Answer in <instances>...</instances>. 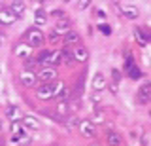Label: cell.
I'll return each instance as SVG.
<instances>
[{
	"label": "cell",
	"instance_id": "obj_17",
	"mask_svg": "<svg viewBox=\"0 0 151 146\" xmlns=\"http://www.w3.org/2000/svg\"><path fill=\"white\" fill-rule=\"evenodd\" d=\"M9 10L15 13L17 17H21L23 13H25L27 6H25V2H23V0H13V2H12V6H9Z\"/></svg>",
	"mask_w": 151,
	"mask_h": 146
},
{
	"label": "cell",
	"instance_id": "obj_43",
	"mask_svg": "<svg viewBox=\"0 0 151 146\" xmlns=\"http://www.w3.org/2000/svg\"><path fill=\"white\" fill-rule=\"evenodd\" d=\"M63 2H70V0H63Z\"/></svg>",
	"mask_w": 151,
	"mask_h": 146
},
{
	"label": "cell",
	"instance_id": "obj_5",
	"mask_svg": "<svg viewBox=\"0 0 151 146\" xmlns=\"http://www.w3.org/2000/svg\"><path fill=\"white\" fill-rule=\"evenodd\" d=\"M19 80H21V84L25 87H34L36 82H38V74L34 70H23V72L19 74Z\"/></svg>",
	"mask_w": 151,
	"mask_h": 146
},
{
	"label": "cell",
	"instance_id": "obj_6",
	"mask_svg": "<svg viewBox=\"0 0 151 146\" xmlns=\"http://www.w3.org/2000/svg\"><path fill=\"white\" fill-rule=\"evenodd\" d=\"M72 55H74V61L76 63H85L89 59V49L85 46L78 44V46H72Z\"/></svg>",
	"mask_w": 151,
	"mask_h": 146
},
{
	"label": "cell",
	"instance_id": "obj_26",
	"mask_svg": "<svg viewBox=\"0 0 151 146\" xmlns=\"http://www.w3.org/2000/svg\"><path fill=\"white\" fill-rule=\"evenodd\" d=\"M57 97H59V101H68V99L72 97V89H68V87H63V91H60Z\"/></svg>",
	"mask_w": 151,
	"mask_h": 146
},
{
	"label": "cell",
	"instance_id": "obj_11",
	"mask_svg": "<svg viewBox=\"0 0 151 146\" xmlns=\"http://www.w3.org/2000/svg\"><path fill=\"white\" fill-rule=\"evenodd\" d=\"M63 63V49H55L49 53V59H47V67H59Z\"/></svg>",
	"mask_w": 151,
	"mask_h": 146
},
{
	"label": "cell",
	"instance_id": "obj_30",
	"mask_svg": "<svg viewBox=\"0 0 151 146\" xmlns=\"http://www.w3.org/2000/svg\"><path fill=\"white\" fill-rule=\"evenodd\" d=\"M60 36H63V34H60V32L57 31V29L49 31V42H53V44H55V42H59V38H60Z\"/></svg>",
	"mask_w": 151,
	"mask_h": 146
},
{
	"label": "cell",
	"instance_id": "obj_23",
	"mask_svg": "<svg viewBox=\"0 0 151 146\" xmlns=\"http://www.w3.org/2000/svg\"><path fill=\"white\" fill-rule=\"evenodd\" d=\"M79 121H81V120H79L78 116H68L66 121H63V123L68 127V129H76V127H79Z\"/></svg>",
	"mask_w": 151,
	"mask_h": 146
},
{
	"label": "cell",
	"instance_id": "obj_20",
	"mask_svg": "<svg viewBox=\"0 0 151 146\" xmlns=\"http://www.w3.org/2000/svg\"><path fill=\"white\" fill-rule=\"evenodd\" d=\"M12 142H13V144H17V146H28V144H30V137L25 135V133H21V135H13V137H12Z\"/></svg>",
	"mask_w": 151,
	"mask_h": 146
},
{
	"label": "cell",
	"instance_id": "obj_18",
	"mask_svg": "<svg viewBox=\"0 0 151 146\" xmlns=\"http://www.w3.org/2000/svg\"><path fill=\"white\" fill-rule=\"evenodd\" d=\"M55 29L60 32V34H66V32L70 31V21L66 19V17H60V19H57V23H55Z\"/></svg>",
	"mask_w": 151,
	"mask_h": 146
},
{
	"label": "cell",
	"instance_id": "obj_7",
	"mask_svg": "<svg viewBox=\"0 0 151 146\" xmlns=\"http://www.w3.org/2000/svg\"><path fill=\"white\" fill-rule=\"evenodd\" d=\"M15 19H19V17L9 10V8H2V10H0V23H2V25H13Z\"/></svg>",
	"mask_w": 151,
	"mask_h": 146
},
{
	"label": "cell",
	"instance_id": "obj_1",
	"mask_svg": "<svg viewBox=\"0 0 151 146\" xmlns=\"http://www.w3.org/2000/svg\"><path fill=\"white\" fill-rule=\"evenodd\" d=\"M27 36H28V44H30L32 48H40V46L44 44V40H45L44 32L38 31V27H32V29H28Z\"/></svg>",
	"mask_w": 151,
	"mask_h": 146
},
{
	"label": "cell",
	"instance_id": "obj_31",
	"mask_svg": "<svg viewBox=\"0 0 151 146\" xmlns=\"http://www.w3.org/2000/svg\"><path fill=\"white\" fill-rule=\"evenodd\" d=\"M98 31H100L104 36H110V34H111V27L108 25V23H102V25L98 27Z\"/></svg>",
	"mask_w": 151,
	"mask_h": 146
},
{
	"label": "cell",
	"instance_id": "obj_22",
	"mask_svg": "<svg viewBox=\"0 0 151 146\" xmlns=\"http://www.w3.org/2000/svg\"><path fill=\"white\" fill-rule=\"evenodd\" d=\"M91 121H93L94 125H100V123H104V121H106V112H102V110H96V112L93 114Z\"/></svg>",
	"mask_w": 151,
	"mask_h": 146
},
{
	"label": "cell",
	"instance_id": "obj_34",
	"mask_svg": "<svg viewBox=\"0 0 151 146\" xmlns=\"http://www.w3.org/2000/svg\"><path fill=\"white\" fill-rule=\"evenodd\" d=\"M91 6V0H78V10H87V8Z\"/></svg>",
	"mask_w": 151,
	"mask_h": 146
},
{
	"label": "cell",
	"instance_id": "obj_42",
	"mask_svg": "<svg viewBox=\"0 0 151 146\" xmlns=\"http://www.w3.org/2000/svg\"><path fill=\"white\" fill-rule=\"evenodd\" d=\"M0 146H4V140L2 139H0Z\"/></svg>",
	"mask_w": 151,
	"mask_h": 146
},
{
	"label": "cell",
	"instance_id": "obj_8",
	"mask_svg": "<svg viewBox=\"0 0 151 146\" xmlns=\"http://www.w3.org/2000/svg\"><path fill=\"white\" fill-rule=\"evenodd\" d=\"M138 102H142V105L151 102V84H145L138 89Z\"/></svg>",
	"mask_w": 151,
	"mask_h": 146
},
{
	"label": "cell",
	"instance_id": "obj_16",
	"mask_svg": "<svg viewBox=\"0 0 151 146\" xmlns=\"http://www.w3.org/2000/svg\"><path fill=\"white\" fill-rule=\"evenodd\" d=\"M79 44V34L76 31H68L64 34V46H78Z\"/></svg>",
	"mask_w": 151,
	"mask_h": 146
},
{
	"label": "cell",
	"instance_id": "obj_38",
	"mask_svg": "<svg viewBox=\"0 0 151 146\" xmlns=\"http://www.w3.org/2000/svg\"><path fill=\"white\" fill-rule=\"evenodd\" d=\"M91 102H100V91H94L91 95Z\"/></svg>",
	"mask_w": 151,
	"mask_h": 146
},
{
	"label": "cell",
	"instance_id": "obj_9",
	"mask_svg": "<svg viewBox=\"0 0 151 146\" xmlns=\"http://www.w3.org/2000/svg\"><path fill=\"white\" fill-rule=\"evenodd\" d=\"M108 82H106V76H104L102 72H96L93 76V89L94 91H102V89H106Z\"/></svg>",
	"mask_w": 151,
	"mask_h": 146
},
{
	"label": "cell",
	"instance_id": "obj_2",
	"mask_svg": "<svg viewBox=\"0 0 151 146\" xmlns=\"http://www.w3.org/2000/svg\"><path fill=\"white\" fill-rule=\"evenodd\" d=\"M57 76H59V74H57V68H55V67H44L40 72H38V80H40L42 84H51V82H55Z\"/></svg>",
	"mask_w": 151,
	"mask_h": 146
},
{
	"label": "cell",
	"instance_id": "obj_24",
	"mask_svg": "<svg viewBox=\"0 0 151 146\" xmlns=\"http://www.w3.org/2000/svg\"><path fill=\"white\" fill-rule=\"evenodd\" d=\"M127 72H129V76H130L132 80H140L142 76H144V74H142V68H140V67H136V65H132V67L127 70Z\"/></svg>",
	"mask_w": 151,
	"mask_h": 146
},
{
	"label": "cell",
	"instance_id": "obj_36",
	"mask_svg": "<svg viewBox=\"0 0 151 146\" xmlns=\"http://www.w3.org/2000/svg\"><path fill=\"white\" fill-rule=\"evenodd\" d=\"M108 87H110V91L113 93V95H117V93H119V86H117V82H111V84H108Z\"/></svg>",
	"mask_w": 151,
	"mask_h": 146
},
{
	"label": "cell",
	"instance_id": "obj_13",
	"mask_svg": "<svg viewBox=\"0 0 151 146\" xmlns=\"http://www.w3.org/2000/svg\"><path fill=\"white\" fill-rule=\"evenodd\" d=\"M121 12H123V15H125L127 19H136V17L140 15L138 8H136V6H130V4H125V6H121Z\"/></svg>",
	"mask_w": 151,
	"mask_h": 146
},
{
	"label": "cell",
	"instance_id": "obj_29",
	"mask_svg": "<svg viewBox=\"0 0 151 146\" xmlns=\"http://www.w3.org/2000/svg\"><path fill=\"white\" fill-rule=\"evenodd\" d=\"M134 36H136V40H138V44L142 46V48H145V46H147V42H145V38H144V36H142L140 29H134Z\"/></svg>",
	"mask_w": 151,
	"mask_h": 146
},
{
	"label": "cell",
	"instance_id": "obj_12",
	"mask_svg": "<svg viewBox=\"0 0 151 146\" xmlns=\"http://www.w3.org/2000/svg\"><path fill=\"white\" fill-rule=\"evenodd\" d=\"M6 116H8L12 121H19V120L23 118L21 110H19V106H15V105H8V106H6Z\"/></svg>",
	"mask_w": 151,
	"mask_h": 146
},
{
	"label": "cell",
	"instance_id": "obj_3",
	"mask_svg": "<svg viewBox=\"0 0 151 146\" xmlns=\"http://www.w3.org/2000/svg\"><path fill=\"white\" fill-rule=\"evenodd\" d=\"M79 131H81V135L85 139H94V137H96V125H94L91 120L79 121Z\"/></svg>",
	"mask_w": 151,
	"mask_h": 146
},
{
	"label": "cell",
	"instance_id": "obj_25",
	"mask_svg": "<svg viewBox=\"0 0 151 146\" xmlns=\"http://www.w3.org/2000/svg\"><path fill=\"white\" fill-rule=\"evenodd\" d=\"M63 63H64V65H72V63H74L72 49H68V48H64V49H63Z\"/></svg>",
	"mask_w": 151,
	"mask_h": 146
},
{
	"label": "cell",
	"instance_id": "obj_44",
	"mask_svg": "<svg viewBox=\"0 0 151 146\" xmlns=\"http://www.w3.org/2000/svg\"><path fill=\"white\" fill-rule=\"evenodd\" d=\"M0 44H2V38H0Z\"/></svg>",
	"mask_w": 151,
	"mask_h": 146
},
{
	"label": "cell",
	"instance_id": "obj_15",
	"mask_svg": "<svg viewBox=\"0 0 151 146\" xmlns=\"http://www.w3.org/2000/svg\"><path fill=\"white\" fill-rule=\"evenodd\" d=\"M21 121H23V125H25V127H28V129H32V131H38L42 127L40 121H38L34 116H23Z\"/></svg>",
	"mask_w": 151,
	"mask_h": 146
},
{
	"label": "cell",
	"instance_id": "obj_14",
	"mask_svg": "<svg viewBox=\"0 0 151 146\" xmlns=\"http://www.w3.org/2000/svg\"><path fill=\"white\" fill-rule=\"evenodd\" d=\"M106 142L110 146H121L123 137H121V133H117V131H110V133L106 135Z\"/></svg>",
	"mask_w": 151,
	"mask_h": 146
},
{
	"label": "cell",
	"instance_id": "obj_10",
	"mask_svg": "<svg viewBox=\"0 0 151 146\" xmlns=\"http://www.w3.org/2000/svg\"><path fill=\"white\" fill-rule=\"evenodd\" d=\"M30 53H32V46L28 44H19V46H15V57H19V59H27V57H30Z\"/></svg>",
	"mask_w": 151,
	"mask_h": 146
},
{
	"label": "cell",
	"instance_id": "obj_19",
	"mask_svg": "<svg viewBox=\"0 0 151 146\" xmlns=\"http://www.w3.org/2000/svg\"><path fill=\"white\" fill-rule=\"evenodd\" d=\"M70 108H72V106H70L68 101H59V102H57V108H55V110H57V114H59L60 118H64V116H68Z\"/></svg>",
	"mask_w": 151,
	"mask_h": 146
},
{
	"label": "cell",
	"instance_id": "obj_35",
	"mask_svg": "<svg viewBox=\"0 0 151 146\" xmlns=\"http://www.w3.org/2000/svg\"><path fill=\"white\" fill-rule=\"evenodd\" d=\"M63 87H64V84H63V82H57V80L53 82V91H55V97L59 95L60 91H63Z\"/></svg>",
	"mask_w": 151,
	"mask_h": 146
},
{
	"label": "cell",
	"instance_id": "obj_4",
	"mask_svg": "<svg viewBox=\"0 0 151 146\" xmlns=\"http://www.w3.org/2000/svg\"><path fill=\"white\" fill-rule=\"evenodd\" d=\"M36 97L40 101H47V99L55 97V91H53V82L51 84H42V86L36 87Z\"/></svg>",
	"mask_w": 151,
	"mask_h": 146
},
{
	"label": "cell",
	"instance_id": "obj_39",
	"mask_svg": "<svg viewBox=\"0 0 151 146\" xmlns=\"http://www.w3.org/2000/svg\"><path fill=\"white\" fill-rule=\"evenodd\" d=\"M53 15L57 17V19H60V17H66V13H64V12H60V10H55V12H53Z\"/></svg>",
	"mask_w": 151,
	"mask_h": 146
},
{
	"label": "cell",
	"instance_id": "obj_28",
	"mask_svg": "<svg viewBox=\"0 0 151 146\" xmlns=\"http://www.w3.org/2000/svg\"><path fill=\"white\" fill-rule=\"evenodd\" d=\"M49 53H51V51H42V53L40 55H38V63H40V65H45V67H47V59H49Z\"/></svg>",
	"mask_w": 151,
	"mask_h": 146
},
{
	"label": "cell",
	"instance_id": "obj_21",
	"mask_svg": "<svg viewBox=\"0 0 151 146\" xmlns=\"http://www.w3.org/2000/svg\"><path fill=\"white\" fill-rule=\"evenodd\" d=\"M45 23H47V15H45V12L38 10V12H36V15H34V25H36V27H45Z\"/></svg>",
	"mask_w": 151,
	"mask_h": 146
},
{
	"label": "cell",
	"instance_id": "obj_40",
	"mask_svg": "<svg viewBox=\"0 0 151 146\" xmlns=\"http://www.w3.org/2000/svg\"><path fill=\"white\" fill-rule=\"evenodd\" d=\"M96 15L100 17V19H104V17H106V15H104V12H102V10H98V12H96Z\"/></svg>",
	"mask_w": 151,
	"mask_h": 146
},
{
	"label": "cell",
	"instance_id": "obj_27",
	"mask_svg": "<svg viewBox=\"0 0 151 146\" xmlns=\"http://www.w3.org/2000/svg\"><path fill=\"white\" fill-rule=\"evenodd\" d=\"M38 59H30V57H27V61H25V70H34L36 67H38Z\"/></svg>",
	"mask_w": 151,
	"mask_h": 146
},
{
	"label": "cell",
	"instance_id": "obj_41",
	"mask_svg": "<svg viewBox=\"0 0 151 146\" xmlns=\"http://www.w3.org/2000/svg\"><path fill=\"white\" fill-rule=\"evenodd\" d=\"M89 146H102V144H98V142H91Z\"/></svg>",
	"mask_w": 151,
	"mask_h": 146
},
{
	"label": "cell",
	"instance_id": "obj_33",
	"mask_svg": "<svg viewBox=\"0 0 151 146\" xmlns=\"http://www.w3.org/2000/svg\"><path fill=\"white\" fill-rule=\"evenodd\" d=\"M12 133H13V135H21V133H23L21 123H17V121H12Z\"/></svg>",
	"mask_w": 151,
	"mask_h": 146
},
{
	"label": "cell",
	"instance_id": "obj_37",
	"mask_svg": "<svg viewBox=\"0 0 151 146\" xmlns=\"http://www.w3.org/2000/svg\"><path fill=\"white\" fill-rule=\"evenodd\" d=\"M111 78H113V82H119V80H121V72L117 68H113L111 70Z\"/></svg>",
	"mask_w": 151,
	"mask_h": 146
},
{
	"label": "cell",
	"instance_id": "obj_32",
	"mask_svg": "<svg viewBox=\"0 0 151 146\" xmlns=\"http://www.w3.org/2000/svg\"><path fill=\"white\" fill-rule=\"evenodd\" d=\"M140 32L145 38V42H151V29H147V27H140Z\"/></svg>",
	"mask_w": 151,
	"mask_h": 146
}]
</instances>
